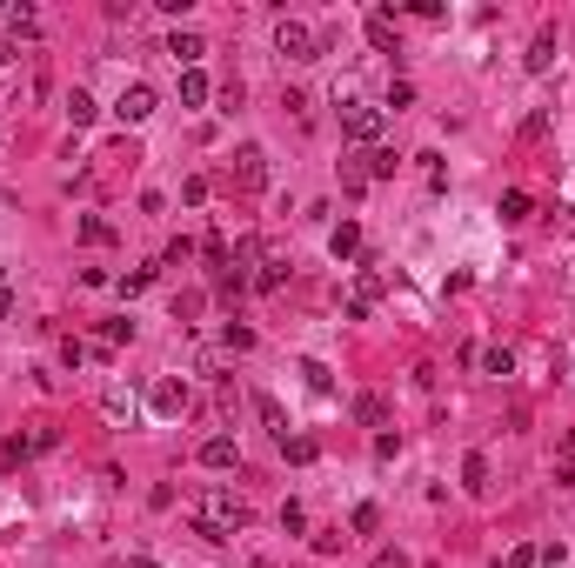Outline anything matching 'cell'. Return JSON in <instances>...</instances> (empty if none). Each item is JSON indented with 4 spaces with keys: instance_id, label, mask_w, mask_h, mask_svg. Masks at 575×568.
<instances>
[{
    "instance_id": "1",
    "label": "cell",
    "mask_w": 575,
    "mask_h": 568,
    "mask_svg": "<svg viewBox=\"0 0 575 568\" xmlns=\"http://www.w3.org/2000/svg\"><path fill=\"white\" fill-rule=\"evenodd\" d=\"M248 522H255L248 502H241V495H228V488H208V495L194 502V535H201V542H234Z\"/></svg>"
},
{
    "instance_id": "2",
    "label": "cell",
    "mask_w": 575,
    "mask_h": 568,
    "mask_svg": "<svg viewBox=\"0 0 575 568\" xmlns=\"http://www.w3.org/2000/svg\"><path fill=\"white\" fill-rule=\"evenodd\" d=\"M342 134H348V141H362V147H375V141H382V108L348 100V108H342Z\"/></svg>"
},
{
    "instance_id": "3",
    "label": "cell",
    "mask_w": 575,
    "mask_h": 568,
    "mask_svg": "<svg viewBox=\"0 0 575 568\" xmlns=\"http://www.w3.org/2000/svg\"><path fill=\"white\" fill-rule=\"evenodd\" d=\"M54 428H41V421H33V428H14V435H7V461H33V455H47V449H54Z\"/></svg>"
},
{
    "instance_id": "4",
    "label": "cell",
    "mask_w": 575,
    "mask_h": 568,
    "mask_svg": "<svg viewBox=\"0 0 575 568\" xmlns=\"http://www.w3.org/2000/svg\"><path fill=\"white\" fill-rule=\"evenodd\" d=\"M375 301H382V274L362 268V274H354V288H348V308H342V315L348 321H368V308H375Z\"/></svg>"
},
{
    "instance_id": "5",
    "label": "cell",
    "mask_w": 575,
    "mask_h": 568,
    "mask_svg": "<svg viewBox=\"0 0 575 568\" xmlns=\"http://www.w3.org/2000/svg\"><path fill=\"white\" fill-rule=\"evenodd\" d=\"M234 187H241V194H261V187H268V154L261 147L234 154Z\"/></svg>"
},
{
    "instance_id": "6",
    "label": "cell",
    "mask_w": 575,
    "mask_h": 568,
    "mask_svg": "<svg viewBox=\"0 0 575 568\" xmlns=\"http://www.w3.org/2000/svg\"><path fill=\"white\" fill-rule=\"evenodd\" d=\"M114 114H121V128H141V120L155 114V88H147V80H134V88H121V100H114Z\"/></svg>"
},
{
    "instance_id": "7",
    "label": "cell",
    "mask_w": 575,
    "mask_h": 568,
    "mask_svg": "<svg viewBox=\"0 0 575 568\" xmlns=\"http://www.w3.org/2000/svg\"><path fill=\"white\" fill-rule=\"evenodd\" d=\"M275 47H281L288 61H315V54H321V41H315L301 21H281V27H275Z\"/></svg>"
},
{
    "instance_id": "8",
    "label": "cell",
    "mask_w": 575,
    "mask_h": 568,
    "mask_svg": "<svg viewBox=\"0 0 575 568\" xmlns=\"http://www.w3.org/2000/svg\"><path fill=\"white\" fill-rule=\"evenodd\" d=\"M147 402H155V415L174 421L181 408H188V382H174V374H167V382H155V394H147Z\"/></svg>"
},
{
    "instance_id": "9",
    "label": "cell",
    "mask_w": 575,
    "mask_h": 568,
    "mask_svg": "<svg viewBox=\"0 0 575 568\" xmlns=\"http://www.w3.org/2000/svg\"><path fill=\"white\" fill-rule=\"evenodd\" d=\"M201 469H241V449H234V435H208V441H201Z\"/></svg>"
},
{
    "instance_id": "10",
    "label": "cell",
    "mask_w": 575,
    "mask_h": 568,
    "mask_svg": "<svg viewBox=\"0 0 575 568\" xmlns=\"http://www.w3.org/2000/svg\"><path fill=\"white\" fill-rule=\"evenodd\" d=\"M522 67H529V74H549V67H555V27H542V33L529 41V54H522Z\"/></svg>"
},
{
    "instance_id": "11",
    "label": "cell",
    "mask_w": 575,
    "mask_h": 568,
    "mask_svg": "<svg viewBox=\"0 0 575 568\" xmlns=\"http://www.w3.org/2000/svg\"><path fill=\"white\" fill-rule=\"evenodd\" d=\"M167 54H174L181 67H194L201 54H208V41H201V33H188V27H174V33H167Z\"/></svg>"
},
{
    "instance_id": "12",
    "label": "cell",
    "mask_w": 575,
    "mask_h": 568,
    "mask_svg": "<svg viewBox=\"0 0 575 568\" xmlns=\"http://www.w3.org/2000/svg\"><path fill=\"white\" fill-rule=\"evenodd\" d=\"M368 41H375L382 54H401V41H395V14H388V7L368 14Z\"/></svg>"
},
{
    "instance_id": "13",
    "label": "cell",
    "mask_w": 575,
    "mask_h": 568,
    "mask_svg": "<svg viewBox=\"0 0 575 568\" xmlns=\"http://www.w3.org/2000/svg\"><path fill=\"white\" fill-rule=\"evenodd\" d=\"M395 167H401L395 147H368V154H362V175H368V181H395Z\"/></svg>"
},
{
    "instance_id": "14",
    "label": "cell",
    "mask_w": 575,
    "mask_h": 568,
    "mask_svg": "<svg viewBox=\"0 0 575 568\" xmlns=\"http://www.w3.org/2000/svg\"><path fill=\"white\" fill-rule=\"evenodd\" d=\"M328 254H335V261L362 254V228H354V221H342V228H328Z\"/></svg>"
},
{
    "instance_id": "15",
    "label": "cell",
    "mask_w": 575,
    "mask_h": 568,
    "mask_svg": "<svg viewBox=\"0 0 575 568\" xmlns=\"http://www.w3.org/2000/svg\"><path fill=\"white\" fill-rule=\"evenodd\" d=\"M208 74H201V67H188V74H181V108H208Z\"/></svg>"
},
{
    "instance_id": "16",
    "label": "cell",
    "mask_w": 575,
    "mask_h": 568,
    "mask_svg": "<svg viewBox=\"0 0 575 568\" xmlns=\"http://www.w3.org/2000/svg\"><path fill=\"white\" fill-rule=\"evenodd\" d=\"M495 214H502V221H509V228H515V221H529V214H535V201L522 194V187H509V194H502V208H495Z\"/></svg>"
},
{
    "instance_id": "17",
    "label": "cell",
    "mask_w": 575,
    "mask_h": 568,
    "mask_svg": "<svg viewBox=\"0 0 575 568\" xmlns=\"http://www.w3.org/2000/svg\"><path fill=\"white\" fill-rule=\"evenodd\" d=\"M281 455L295 461V469H308V461H315L321 449H315V435H288V441H281Z\"/></svg>"
},
{
    "instance_id": "18",
    "label": "cell",
    "mask_w": 575,
    "mask_h": 568,
    "mask_svg": "<svg viewBox=\"0 0 575 568\" xmlns=\"http://www.w3.org/2000/svg\"><path fill=\"white\" fill-rule=\"evenodd\" d=\"M462 488H468V495L488 488V455H468V461H462Z\"/></svg>"
},
{
    "instance_id": "19",
    "label": "cell",
    "mask_w": 575,
    "mask_h": 568,
    "mask_svg": "<svg viewBox=\"0 0 575 568\" xmlns=\"http://www.w3.org/2000/svg\"><path fill=\"white\" fill-rule=\"evenodd\" d=\"M255 408H261V421L275 428V441H288V415H281V402H275V394H255Z\"/></svg>"
},
{
    "instance_id": "20",
    "label": "cell",
    "mask_w": 575,
    "mask_h": 568,
    "mask_svg": "<svg viewBox=\"0 0 575 568\" xmlns=\"http://www.w3.org/2000/svg\"><path fill=\"white\" fill-rule=\"evenodd\" d=\"M121 341H134V321H127V315H114L108 328H100V355H108V348H121Z\"/></svg>"
},
{
    "instance_id": "21",
    "label": "cell",
    "mask_w": 575,
    "mask_h": 568,
    "mask_svg": "<svg viewBox=\"0 0 575 568\" xmlns=\"http://www.w3.org/2000/svg\"><path fill=\"white\" fill-rule=\"evenodd\" d=\"M281 281H288V261H261V274H255V281H248V288H261V295H275Z\"/></svg>"
},
{
    "instance_id": "22",
    "label": "cell",
    "mask_w": 575,
    "mask_h": 568,
    "mask_svg": "<svg viewBox=\"0 0 575 568\" xmlns=\"http://www.w3.org/2000/svg\"><path fill=\"white\" fill-rule=\"evenodd\" d=\"M348 528H354V535H375V528H382V508H375V502H362V508L348 515Z\"/></svg>"
},
{
    "instance_id": "23",
    "label": "cell",
    "mask_w": 575,
    "mask_h": 568,
    "mask_svg": "<svg viewBox=\"0 0 575 568\" xmlns=\"http://www.w3.org/2000/svg\"><path fill=\"white\" fill-rule=\"evenodd\" d=\"M94 114H100V108H94V100H88V94H80V88H74V94H67V120H74V128H88V120H94Z\"/></svg>"
},
{
    "instance_id": "24",
    "label": "cell",
    "mask_w": 575,
    "mask_h": 568,
    "mask_svg": "<svg viewBox=\"0 0 575 568\" xmlns=\"http://www.w3.org/2000/svg\"><path fill=\"white\" fill-rule=\"evenodd\" d=\"M476 361H482L488 374H515V355H509V348H482Z\"/></svg>"
},
{
    "instance_id": "25",
    "label": "cell",
    "mask_w": 575,
    "mask_h": 568,
    "mask_svg": "<svg viewBox=\"0 0 575 568\" xmlns=\"http://www.w3.org/2000/svg\"><path fill=\"white\" fill-rule=\"evenodd\" d=\"M502 562H509V568H542V548H535V542H515Z\"/></svg>"
},
{
    "instance_id": "26",
    "label": "cell",
    "mask_w": 575,
    "mask_h": 568,
    "mask_svg": "<svg viewBox=\"0 0 575 568\" xmlns=\"http://www.w3.org/2000/svg\"><path fill=\"white\" fill-rule=\"evenodd\" d=\"M354 415H362L368 428H382V421H388V408H382V394H362V402H354Z\"/></svg>"
},
{
    "instance_id": "27",
    "label": "cell",
    "mask_w": 575,
    "mask_h": 568,
    "mask_svg": "<svg viewBox=\"0 0 575 568\" xmlns=\"http://www.w3.org/2000/svg\"><path fill=\"white\" fill-rule=\"evenodd\" d=\"M7 27L14 33H41V14H33V7H7Z\"/></svg>"
},
{
    "instance_id": "28",
    "label": "cell",
    "mask_w": 575,
    "mask_h": 568,
    "mask_svg": "<svg viewBox=\"0 0 575 568\" xmlns=\"http://www.w3.org/2000/svg\"><path fill=\"white\" fill-rule=\"evenodd\" d=\"M222 341H228L234 355H248V348H255V328H241V321H228V335H222Z\"/></svg>"
},
{
    "instance_id": "29",
    "label": "cell",
    "mask_w": 575,
    "mask_h": 568,
    "mask_svg": "<svg viewBox=\"0 0 575 568\" xmlns=\"http://www.w3.org/2000/svg\"><path fill=\"white\" fill-rule=\"evenodd\" d=\"M281 528H288V535H301V528H308V508H301V502H281Z\"/></svg>"
},
{
    "instance_id": "30",
    "label": "cell",
    "mask_w": 575,
    "mask_h": 568,
    "mask_svg": "<svg viewBox=\"0 0 575 568\" xmlns=\"http://www.w3.org/2000/svg\"><path fill=\"white\" fill-rule=\"evenodd\" d=\"M80 241H94V248H108V241H114V228H108V221H94V214H88V221H80Z\"/></svg>"
},
{
    "instance_id": "31",
    "label": "cell",
    "mask_w": 575,
    "mask_h": 568,
    "mask_svg": "<svg viewBox=\"0 0 575 568\" xmlns=\"http://www.w3.org/2000/svg\"><path fill=\"white\" fill-rule=\"evenodd\" d=\"M301 374H308V388H315V394H328V388H335V382H328V368H321V361H301Z\"/></svg>"
},
{
    "instance_id": "32",
    "label": "cell",
    "mask_w": 575,
    "mask_h": 568,
    "mask_svg": "<svg viewBox=\"0 0 575 568\" xmlns=\"http://www.w3.org/2000/svg\"><path fill=\"white\" fill-rule=\"evenodd\" d=\"M342 187H348V194H362V187H368V175H362V161H342Z\"/></svg>"
},
{
    "instance_id": "33",
    "label": "cell",
    "mask_w": 575,
    "mask_h": 568,
    "mask_svg": "<svg viewBox=\"0 0 575 568\" xmlns=\"http://www.w3.org/2000/svg\"><path fill=\"white\" fill-rule=\"evenodd\" d=\"M542 134H549V114H542V108H535L529 120H522V141H542Z\"/></svg>"
},
{
    "instance_id": "34",
    "label": "cell",
    "mask_w": 575,
    "mask_h": 568,
    "mask_svg": "<svg viewBox=\"0 0 575 568\" xmlns=\"http://www.w3.org/2000/svg\"><path fill=\"white\" fill-rule=\"evenodd\" d=\"M388 108H415V80H395V88H388Z\"/></svg>"
},
{
    "instance_id": "35",
    "label": "cell",
    "mask_w": 575,
    "mask_h": 568,
    "mask_svg": "<svg viewBox=\"0 0 575 568\" xmlns=\"http://www.w3.org/2000/svg\"><path fill=\"white\" fill-rule=\"evenodd\" d=\"M147 281H155V268H134V274H121V295H141Z\"/></svg>"
},
{
    "instance_id": "36",
    "label": "cell",
    "mask_w": 575,
    "mask_h": 568,
    "mask_svg": "<svg viewBox=\"0 0 575 568\" xmlns=\"http://www.w3.org/2000/svg\"><path fill=\"white\" fill-rule=\"evenodd\" d=\"M348 535H342V528H321V535H315V555H335V548H342Z\"/></svg>"
},
{
    "instance_id": "37",
    "label": "cell",
    "mask_w": 575,
    "mask_h": 568,
    "mask_svg": "<svg viewBox=\"0 0 575 568\" xmlns=\"http://www.w3.org/2000/svg\"><path fill=\"white\" fill-rule=\"evenodd\" d=\"M181 201H188V208H201V201H208V181H201V175L181 181Z\"/></svg>"
},
{
    "instance_id": "38",
    "label": "cell",
    "mask_w": 575,
    "mask_h": 568,
    "mask_svg": "<svg viewBox=\"0 0 575 568\" xmlns=\"http://www.w3.org/2000/svg\"><path fill=\"white\" fill-rule=\"evenodd\" d=\"M368 568H409V555H401V548H375V562Z\"/></svg>"
},
{
    "instance_id": "39",
    "label": "cell",
    "mask_w": 575,
    "mask_h": 568,
    "mask_svg": "<svg viewBox=\"0 0 575 568\" xmlns=\"http://www.w3.org/2000/svg\"><path fill=\"white\" fill-rule=\"evenodd\" d=\"M555 488H575V461H562V469H555Z\"/></svg>"
},
{
    "instance_id": "40",
    "label": "cell",
    "mask_w": 575,
    "mask_h": 568,
    "mask_svg": "<svg viewBox=\"0 0 575 568\" xmlns=\"http://www.w3.org/2000/svg\"><path fill=\"white\" fill-rule=\"evenodd\" d=\"M14 315V295H7V288H0V321H7Z\"/></svg>"
},
{
    "instance_id": "41",
    "label": "cell",
    "mask_w": 575,
    "mask_h": 568,
    "mask_svg": "<svg viewBox=\"0 0 575 568\" xmlns=\"http://www.w3.org/2000/svg\"><path fill=\"white\" fill-rule=\"evenodd\" d=\"M127 568H155V555H127Z\"/></svg>"
},
{
    "instance_id": "42",
    "label": "cell",
    "mask_w": 575,
    "mask_h": 568,
    "mask_svg": "<svg viewBox=\"0 0 575 568\" xmlns=\"http://www.w3.org/2000/svg\"><path fill=\"white\" fill-rule=\"evenodd\" d=\"M569 234H575V208H569Z\"/></svg>"
},
{
    "instance_id": "43",
    "label": "cell",
    "mask_w": 575,
    "mask_h": 568,
    "mask_svg": "<svg viewBox=\"0 0 575 568\" xmlns=\"http://www.w3.org/2000/svg\"><path fill=\"white\" fill-rule=\"evenodd\" d=\"M569 449H575V428H569Z\"/></svg>"
},
{
    "instance_id": "44",
    "label": "cell",
    "mask_w": 575,
    "mask_h": 568,
    "mask_svg": "<svg viewBox=\"0 0 575 568\" xmlns=\"http://www.w3.org/2000/svg\"><path fill=\"white\" fill-rule=\"evenodd\" d=\"M542 568H549V562H542Z\"/></svg>"
}]
</instances>
